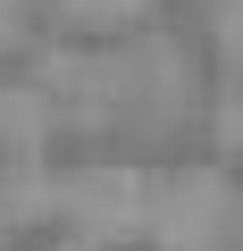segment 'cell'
<instances>
[{
    "instance_id": "1",
    "label": "cell",
    "mask_w": 243,
    "mask_h": 251,
    "mask_svg": "<svg viewBox=\"0 0 243 251\" xmlns=\"http://www.w3.org/2000/svg\"><path fill=\"white\" fill-rule=\"evenodd\" d=\"M218 209H226V201H218L210 176H176V184H160V201H151L143 226H151L160 243H176V251H201V243L218 234Z\"/></svg>"
}]
</instances>
